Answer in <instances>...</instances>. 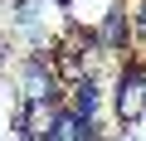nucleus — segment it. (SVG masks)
I'll use <instances>...</instances> for the list:
<instances>
[{
  "mask_svg": "<svg viewBox=\"0 0 146 141\" xmlns=\"http://www.w3.org/2000/svg\"><path fill=\"white\" fill-rule=\"evenodd\" d=\"M131 34L146 44V0H136V15H131Z\"/></svg>",
  "mask_w": 146,
  "mask_h": 141,
  "instance_id": "obj_8",
  "label": "nucleus"
},
{
  "mask_svg": "<svg viewBox=\"0 0 146 141\" xmlns=\"http://www.w3.org/2000/svg\"><path fill=\"white\" fill-rule=\"evenodd\" d=\"M54 5H73V0H54Z\"/></svg>",
  "mask_w": 146,
  "mask_h": 141,
  "instance_id": "obj_9",
  "label": "nucleus"
},
{
  "mask_svg": "<svg viewBox=\"0 0 146 141\" xmlns=\"http://www.w3.org/2000/svg\"><path fill=\"white\" fill-rule=\"evenodd\" d=\"M88 126H93V122H78V117L58 102V117H54V126H49L44 141H88Z\"/></svg>",
  "mask_w": 146,
  "mask_h": 141,
  "instance_id": "obj_7",
  "label": "nucleus"
},
{
  "mask_svg": "<svg viewBox=\"0 0 146 141\" xmlns=\"http://www.w3.org/2000/svg\"><path fill=\"white\" fill-rule=\"evenodd\" d=\"M112 112H117L122 126H131V122L146 117V63H141V58L122 63V73H117V83H112Z\"/></svg>",
  "mask_w": 146,
  "mask_h": 141,
  "instance_id": "obj_3",
  "label": "nucleus"
},
{
  "mask_svg": "<svg viewBox=\"0 0 146 141\" xmlns=\"http://www.w3.org/2000/svg\"><path fill=\"white\" fill-rule=\"evenodd\" d=\"M44 54H49V68H54L58 88H78L83 78H93V58H98L102 49H98L93 29H83V24H63V29L49 39Z\"/></svg>",
  "mask_w": 146,
  "mask_h": 141,
  "instance_id": "obj_1",
  "label": "nucleus"
},
{
  "mask_svg": "<svg viewBox=\"0 0 146 141\" xmlns=\"http://www.w3.org/2000/svg\"><path fill=\"white\" fill-rule=\"evenodd\" d=\"M93 39H98V49L102 54H127L131 49V15H127V5H122V0H112V5H107V15H102V24L93 29Z\"/></svg>",
  "mask_w": 146,
  "mask_h": 141,
  "instance_id": "obj_4",
  "label": "nucleus"
},
{
  "mask_svg": "<svg viewBox=\"0 0 146 141\" xmlns=\"http://www.w3.org/2000/svg\"><path fill=\"white\" fill-rule=\"evenodd\" d=\"M78 122H98V112H102V88H98V78H83L78 88H68V102H63Z\"/></svg>",
  "mask_w": 146,
  "mask_h": 141,
  "instance_id": "obj_6",
  "label": "nucleus"
},
{
  "mask_svg": "<svg viewBox=\"0 0 146 141\" xmlns=\"http://www.w3.org/2000/svg\"><path fill=\"white\" fill-rule=\"evenodd\" d=\"M15 88H20V102H63V88L49 68V54L34 49L15 63Z\"/></svg>",
  "mask_w": 146,
  "mask_h": 141,
  "instance_id": "obj_2",
  "label": "nucleus"
},
{
  "mask_svg": "<svg viewBox=\"0 0 146 141\" xmlns=\"http://www.w3.org/2000/svg\"><path fill=\"white\" fill-rule=\"evenodd\" d=\"M54 117H58V102H20V107H15V131H20V141H44L49 126H54Z\"/></svg>",
  "mask_w": 146,
  "mask_h": 141,
  "instance_id": "obj_5",
  "label": "nucleus"
}]
</instances>
